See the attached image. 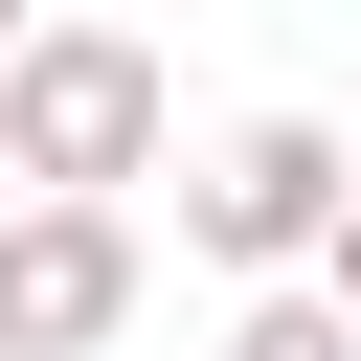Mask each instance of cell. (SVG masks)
<instances>
[{
    "mask_svg": "<svg viewBox=\"0 0 361 361\" xmlns=\"http://www.w3.org/2000/svg\"><path fill=\"white\" fill-rule=\"evenodd\" d=\"M23 23H45V0H0V68H23Z\"/></svg>",
    "mask_w": 361,
    "mask_h": 361,
    "instance_id": "cell-6",
    "label": "cell"
},
{
    "mask_svg": "<svg viewBox=\"0 0 361 361\" xmlns=\"http://www.w3.org/2000/svg\"><path fill=\"white\" fill-rule=\"evenodd\" d=\"M338 203H361V135H338V113H226V135L180 158V248L248 271V293H293V271L338 248Z\"/></svg>",
    "mask_w": 361,
    "mask_h": 361,
    "instance_id": "cell-2",
    "label": "cell"
},
{
    "mask_svg": "<svg viewBox=\"0 0 361 361\" xmlns=\"http://www.w3.org/2000/svg\"><path fill=\"white\" fill-rule=\"evenodd\" d=\"M135 338V203H0V361Z\"/></svg>",
    "mask_w": 361,
    "mask_h": 361,
    "instance_id": "cell-3",
    "label": "cell"
},
{
    "mask_svg": "<svg viewBox=\"0 0 361 361\" xmlns=\"http://www.w3.org/2000/svg\"><path fill=\"white\" fill-rule=\"evenodd\" d=\"M226 361H361V316L293 271V293H248V316H226Z\"/></svg>",
    "mask_w": 361,
    "mask_h": 361,
    "instance_id": "cell-4",
    "label": "cell"
},
{
    "mask_svg": "<svg viewBox=\"0 0 361 361\" xmlns=\"http://www.w3.org/2000/svg\"><path fill=\"white\" fill-rule=\"evenodd\" d=\"M135 180H180L158 45L135 23H23V68H0V203H135Z\"/></svg>",
    "mask_w": 361,
    "mask_h": 361,
    "instance_id": "cell-1",
    "label": "cell"
},
{
    "mask_svg": "<svg viewBox=\"0 0 361 361\" xmlns=\"http://www.w3.org/2000/svg\"><path fill=\"white\" fill-rule=\"evenodd\" d=\"M316 293H338V316H361V203H338V248H316Z\"/></svg>",
    "mask_w": 361,
    "mask_h": 361,
    "instance_id": "cell-5",
    "label": "cell"
}]
</instances>
